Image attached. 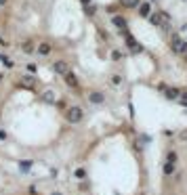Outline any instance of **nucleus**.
<instances>
[{
  "instance_id": "nucleus-1",
  "label": "nucleus",
  "mask_w": 187,
  "mask_h": 195,
  "mask_svg": "<svg viewBox=\"0 0 187 195\" xmlns=\"http://www.w3.org/2000/svg\"><path fill=\"white\" fill-rule=\"evenodd\" d=\"M65 115H67V120H70L71 124H78V122L82 120V115H84V113H82V107H78V105H71L70 109H67V113H65Z\"/></svg>"
},
{
  "instance_id": "nucleus-2",
  "label": "nucleus",
  "mask_w": 187,
  "mask_h": 195,
  "mask_svg": "<svg viewBox=\"0 0 187 195\" xmlns=\"http://www.w3.org/2000/svg\"><path fill=\"white\" fill-rule=\"evenodd\" d=\"M170 46L175 53H187V42L181 38V36H173L170 38Z\"/></svg>"
},
{
  "instance_id": "nucleus-3",
  "label": "nucleus",
  "mask_w": 187,
  "mask_h": 195,
  "mask_svg": "<svg viewBox=\"0 0 187 195\" xmlns=\"http://www.w3.org/2000/svg\"><path fill=\"white\" fill-rule=\"evenodd\" d=\"M53 71H55V74H59V76H65V74L70 71V67H67V63H65V61H55Z\"/></svg>"
},
{
  "instance_id": "nucleus-4",
  "label": "nucleus",
  "mask_w": 187,
  "mask_h": 195,
  "mask_svg": "<svg viewBox=\"0 0 187 195\" xmlns=\"http://www.w3.org/2000/svg\"><path fill=\"white\" fill-rule=\"evenodd\" d=\"M126 44L130 46V53H132V55H137V53H141V50H143V46L137 44V42H135V38H132L130 34H126Z\"/></svg>"
},
{
  "instance_id": "nucleus-5",
  "label": "nucleus",
  "mask_w": 187,
  "mask_h": 195,
  "mask_svg": "<svg viewBox=\"0 0 187 195\" xmlns=\"http://www.w3.org/2000/svg\"><path fill=\"white\" fill-rule=\"evenodd\" d=\"M88 101L95 105H101L103 101H105V97H103V92H99V90H93L91 94H88Z\"/></svg>"
},
{
  "instance_id": "nucleus-6",
  "label": "nucleus",
  "mask_w": 187,
  "mask_h": 195,
  "mask_svg": "<svg viewBox=\"0 0 187 195\" xmlns=\"http://www.w3.org/2000/svg\"><path fill=\"white\" fill-rule=\"evenodd\" d=\"M21 86H27V88H36V80H34V76H21Z\"/></svg>"
},
{
  "instance_id": "nucleus-7",
  "label": "nucleus",
  "mask_w": 187,
  "mask_h": 195,
  "mask_svg": "<svg viewBox=\"0 0 187 195\" xmlns=\"http://www.w3.org/2000/svg\"><path fill=\"white\" fill-rule=\"evenodd\" d=\"M112 23H114L116 27H120V30H124V27H126V19H124V17H120V15H116V17L112 19Z\"/></svg>"
},
{
  "instance_id": "nucleus-8",
  "label": "nucleus",
  "mask_w": 187,
  "mask_h": 195,
  "mask_svg": "<svg viewBox=\"0 0 187 195\" xmlns=\"http://www.w3.org/2000/svg\"><path fill=\"white\" fill-rule=\"evenodd\" d=\"M42 101H47V103H55V92H53V90H44V92H42Z\"/></svg>"
},
{
  "instance_id": "nucleus-9",
  "label": "nucleus",
  "mask_w": 187,
  "mask_h": 195,
  "mask_svg": "<svg viewBox=\"0 0 187 195\" xmlns=\"http://www.w3.org/2000/svg\"><path fill=\"white\" fill-rule=\"evenodd\" d=\"M65 82H67L70 86H74V88L78 86V80H76V76H74L71 71H67V74H65Z\"/></svg>"
},
{
  "instance_id": "nucleus-10",
  "label": "nucleus",
  "mask_w": 187,
  "mask_h": 195,
  "mask_svg": "<svg viewBox=\"0 0 187 195\" xmlns=\"http://www.w3.org/2000/svg\"><path fill=\"white\" fill-rule=\"evenodd\" d=\"M149 11H152V6H149L147 2H143V4H139V13L143 15V17H147V15H149Z\"/></svg>"
},
{
  "instance_id": "nucleus-11",
  "label": "nucleus",
  "mask_w": 187,
  "mask_h": 195,
  "mask_svg": "<svg viewBox=\"0 0 187 195\" xmlns=\"http://www.w3.org/2000/svg\"><path fill=\"white\" fill-rule=\"evenodd\" d=\"M51 53V46L47 42H42V44H38V55H48Z\"/></svg>"
},
{
  "instance_id": "nucleus-12",
  "label": "nucleus",
  "mask_w": 187,
  "mask_h": 195,
  "mask_svg": "<svg viewBox=\"0 0 187 195\" xmlns=\"http://www.w3.org/2000/svg\"><path fill=\"white\" fill-rule=\"evenodd\" d=\"M149 23H152V25H162L160 13H153V15H149Z\"/></svg>"
},
{
  "instance_id": "nucleus-13",
  "label": "nucleus",
  "mask_w": 187,
  "mask_h": 195,
  "mask_svg": "<svg viewBox=\"0 0 187 195\" xmlns=\"http://www.w3.org/2000/svg\"><path fill=\"white\" fill-rule=\"evenodd\" d=\"M122 4H124L126 9H137L141 2H139V0H122Z\"/></svg>"
},
{
  "instance_id": "nucleus-14",
  "label": "nucleus",
  "mask_w": 187,
  "mask_h": 195,
  "mask_svg": "<svg viewBox=\"0 0 187 195\" xmlns=\"http://www.w3.org/2000/svg\"><path fill=\"white\" fill-rule=\"evenodd\" d=\"M175 172V164H173V161H166V164H164V174H173Z\"/></svg>"
},
{
  "instance_id": "nucleus-15",
  "label": "nucleus",
  "mask_w": 187,
  "mask_h": 195,
  "mask_svg": "<svg viewBox=\"0 0 187 195\" xmlns=\"http://www.w3.org/2000/svg\"><path fill=\"white\" fill-rule=\"evenodd\" d=\"M166 97H168V99H179V90H177V88H168V90H166Z\"/></svg>"
},
{
  "instance_id": "nucleus-16",
  "label": "nucleus",
  "mask_w": 187,
  "mask_h": 195,
  "mask_svg": "<svg viewBox=\"0 0 187 195\" xmlns=\"http://www.w3.org/2000/svg\"><path fill=\"white\" fill-rule=\"evenodd\" d=\"M160 19H162V25H168V23H170V17H168V13H160Z\"/></svg>"
},
{
  "instance_id": "nucleus-17",
  "label": "nucleus",
  "mask_w": 187,
  "mask_h": 195,
  "mask_svg": "<svg viewBox=\"0 0 187 195\" xmlns=\"http://www.w3.org/2000/svg\"><path fill=\"white\" fill-rule=\"evenodd\" d=\"M166 161H173V164L177 161V153H175V151H170V153L166 155Z\"/></svg>"
},
{
  "instance_id": "nucleus-18",
  "label": "nucleus",
  "mask_w": 187,
  "mask_h": 195,
  "mask_svg": "<svg viewBox=\"0 0 187 195\" xmlns=\"http://www.w3.org/2000/svg\"><path fill=\"white\" fill-rule=\"evenodd\" d=\"M84 13H86V15H93V13H95V6H93V4H86V6H84Z\"/></svg>"
},
{
  "instance_id": "nucleus-19",
  "label": "nucleus",
  "mask_w": 187,
  "mask_h": 195,
  "mask_svg": "<svg viewBox=\"0 0 187 195\" xmlns=\"http://www.w3.org/2000/svg\"><path fill=\"white\" fill-rule=\"evenodd\" d=\"M112 59H114V61H120V59H122V53H120V50H114V53H112Z\"/></svg>"
},
{
  "instance_id": "nucleus-20",
  "label": "nucleus",
  "mask_w": 187,
  "mask_h": 195,
  "mask_svg": "<svg viewBox=\"0 0 187 195\" xmlns=\"http://www.w3.org/2000/svg\"><path fill=\"white\" fill-rule=\"evenodd\" d=\"M84 176H86L84 168H78V170H76V178H84Z\"/></svg>"
},
{
  "instance_id": "nucleus-21",
  "label": "nucleus",
  "mask_w": 187,
  "mask_h": 195,
  "mask_svg": "<svg viewBox=\"0 0 187 195\" xmlns=\"http://www.w3.org/2000/svg\"><path fill=\"white\" fill-rule=\"evenodd\" d=\"M32 48H34V46H32V42H25V44H23V50H27V53H30Z\"/></svg>"
},
{
  "instance_id": "nucleus-22",
  "label": "nucleus",
  "mask_w": 187,
  "mask_h": 195,
  "mask_svg": "<svg viewBox=\"0 0 187 195\" xmlns=\"http://www.w3.org/2000/svg\"><path fill=\"white\" fill-rule=\"evenodd\" d=\"M112 82H114V84H120V82H122V78H120V76H114V78H112Z\"/></svg>"
},
{
  "instance_id": "nucleus-23",
  "label": "nucleus",
  "mask_w": 187,
  "mask_h": 195,
  "mask_svg": "<svg viewBox=\"0 0 187 195\" xmlns=\"http://www.w3.org/2000/svg\"><path fill=\"white\" fill-rule=\"evenodd\" d=\"M4 138H6V132H4V130H0V141H4Z\"/></svg>"
},
{
  "instance_id": "nucleus-24",
  "label": "nucleus",
  "mask_w": 187,
  "mask_h": 195,
  "mask_svg": "<svg viewBox=\"0 0 187 195\" xmlns=\"http://www.w3.org/2000/svg\"><path fill=\"white\" fill-rule=\"evenodd\" d=\"M0 44H2V46H6V40H2V36H0Z\"/></svg>"
},
{
  "instance_id": "nucleus-25",
  "label": "nucleus",
  "mask_w": 187,
  "mask_h": 195,
  "mask_svg": "<svg viewBox=\"0 0 187 195\" xmlns=\"http://www.w3.org/2000/svg\"><path fill=\"white\" fill-rule=\"evenodd\" d=\"M82 4H91V0H82Z\"/></svg>"
},
{
  "instance_id": "nucleus-26",
  "label": "nucleus",
  "mask_w": 187,
  "mask_h": 195,
  "mask_svg": "<svg viewBox=\"0 0 187 195\" xmlns=\"http://www.w3.org/2000/svg\"><path fill=\"white\" fill-rule=\"evenodd\" d=\"M4 2H6V0H0V6H2V4H4Z\"/></svg>"
},
{
  "instance_id": "nucleus-27",
  "label": "nucleus",
  "mask_w": 187,
  "mask_h": 195,
  "mask_svg": "<svg viewBox=\"0 0 187 195\" xmlns=\"http://www.w3.org/2000/svg\"><path fill=\"white\" fill-rule=\"evenodd\" d=\"M51 195H61V193H57V191H55V193H51Z\"/></svg>"
}]
</instances>
